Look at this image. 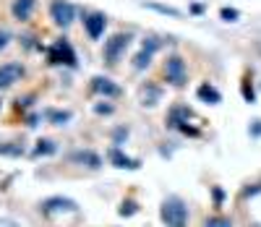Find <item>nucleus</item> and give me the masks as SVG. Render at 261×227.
Segmentation results:
<instances>
[{"mask_svg": "<svg viewBox=\"0 0 261 227\" xmlns=\"http://www.w3.org/2000/svg\"><path fill=\"white\" fill-rule=\"evenodd\" d=\"M58 152V144L53 141V139H42V141H37V146H34V157H47V154H55Z\"/></svg>", "mask_w": 261, "mask_h": 227, "instance_id": "nucleus-18", "label": "nucleus"}, {"mask_svg": "<svg viewBox=\"0 0 261 227\" xmlns=\"http://www.w3.org/2000/svg\"><path fill=\"white\" fill-rule=\"evenodd\" d=\"M45 118H47L53 125H65V123H68L73 115H71L68 110H47V112H45Z\"/></svg>", "mask_w": 261, "mask_h": 227, "instance_id": "nucleus-17", "label": "nucleus"}, {"mask_svg": "<svg viewBox=\"0 0 261 227\" xmlns=\"http://www.w3.org/2000/svg\"><path fill=\"white\" fill-rule=\"evenodd\" d=\"M243 97H246V102H253V99H256V94H253V86H251L248 81L243 84Z\"/></svg>", "mask_w": 261, "mask_h": 227, "instance_id": "nucleus-23", "label": "nucleus"}, {"mask_svg": "<svg viewBox=\"0 0 261 227\" xmlns=\"http://www.w3.org/2000/svg\"><path fill=\"white\" fill-rule=\"evenodd\" d=\"M107 157H110V162H113L115 167H120V170H139V167H141V162L134 160V157H128L120 146H113L110 152H107Z\"/></svg>", "mask_w": 261, "mask_h": 227, "instance_id": "nucleus-11", "label": "nucleus"}, {"mask_svg": "<svg viewBox=\"0 0 261 227\" xmlns=\"http://www.w3.org/2000/svg\"><path fill=\"white\" fill-rule=\"evenodd\" d=\"M149 8H154V11H160V13H167V16H180V11L178 8H170V6H154V3H149Z\"/></svg>", "mask_w": 261, "mask_h": 227, "instance_id": "nucleus-21", "label": "nucleus"}, {"mask_svg": "<svg viewBox=\"0 0 261 227\" xmlns=\"http://www.w3.org/2000/svg\"><path fill=\"white\" fill-rule=\"evenodd\" d=\"M160 217H162V222L167 227H186L188 224V207H186V201L178 198V196H167L162 201Z\"/></svg>", "mask_w": 261, "mask_h": 227, "instance_id": "nucleus-1", "label": "nucleus"}, {"mask_svg": "<svg viewBox=\"0 0 261 227\" xmlns=\"http://www.w3.org/2000/svg\"><path fill=\"white\" fill-rule=\"evenodd\" d=\"M8 39H11V34H8V32H3V29H0V50H3L6 44H8Z\"/></svg>", "mask_w": 261, "mask_h": 227, "instance_id": "nucleus-27", "label": "nucleus"}, {"mask_svg": "<svg viewBox=\"0 0 261 227\" xmlns=\"http://www.w3.org/2000/svg\"><path fill=\"white\" fill-rule=\"evenodd\" d=\"M196 94H199V99H201V102H206V105H220V102H222V94L217 92V89H214L212 84H201Z\"/></svg>", "mask_w": 261, "mask_h": 227, "instance_id": "nucleus-16", "label": "nucleus"}, {"mask_svg": "<svg viewBox=\"0 0 261 227\" xmlns=\"http://www.w3.org/2000/svg\"><path fill=\"white\" fill-rule=\"evenodd\" d=\"M251 227H261V224H251Z\"/></svg>", "mask_w": 261, "mask_h": 227, "instance_id": "nucleus-29", "label": "nucleus"}, {"mask_svg": "<svg viewBox=\"0 0 261 227\" xmlns=\"http://www.w3.org/2000/svg\"><path fill=\"white\" fill-rule=\"evenodd\" d=\"M47 58H50V63L53 65H76V53H73V47L65 39H58L53 47L47 50Z\"/></svg>", "mask_w": 261, "mask_h": 227, "instance_id": "nucleus-4", "label": "nucleus"}, {"mask_svg": "<svg viewBox=\"0 0 261 227\" xmlns=\"http://www.w3.org/2000/svg\"><path fill=\"white\" fill-rule=\"evenodd\" d=\"M13 18L18 21H29L32 18V11H34V0H13Z\"/></svg>", "mask_w": 261, "mask_h": 227, "instance_id": "nucleus-15", "label": "nucleus"}, {"mask_svg": "<svg viewBox=\"0 0 261 227\" xmlns=\"http://www.w3.org/2000/svg\"><path fill=\"white\" fill-rule=\"evenodd\" d=\"M165 76H167V81H170L172 86H175V89L186 86V81H188V71H186L183 58L170 55V58H167V63H165Z\"/></svg>", "mask_w": 261, "mask_h": 227, "instance_id": "nucleus-3", "label": "nucleus"}, {"mask_svg": "<svg viewBox=\"0 0 261 227\" xmlns=\"http://www.w3.org/2000/svg\"><path fill=\"white\" fill-rule=\"evenodd\" d=\"M212 196H214V204H217V207H220V204L225 201V191H222V188H214Z\"/></svg>", "mask_w": 261, "mask_h": 227, "instance_id": "nucleus-25", "label": "nucleus"}, {"mask_svg": "<svg viewBox=\"0 0 261 227\" xmlns=\"http://www.w3.org/2000/svg\"><path fill=\"white\" fill-rule=\"evenodd\" d=\"M130 44V34H113L105 42V60L107 63H118V58L125 53V47Z\"/></svg>", "mask_w": 261, "mask_h": 227, "instance_id": "nucleus-6", "label": "nucleus"}, {"mask_svg": "<svg viewBox=\"0 0 261 227\" xmlns=\"http://www.w3.org/2000/svg\"><path fill=\"white\" fill-rule=\"evenodd\" d=\"M21 79H24V65L21 63H3L0 65V89H8Z\"/></svg>", "mask_w": 261, "mask_h": 227, "instance_id": "nucleus-8", "label": "nucleus"}, {"mask_svg": "<svg viewBox=\"0 0 261 227\" xmlns=\"http://www.w3.org/2000/svg\"><path fill=\"white\" fill-rule=\"evenodd\" d=\"M42 212L45 214H60V212H79V204L68 196H50L42 201Z\"/></svg>", "mask_w": 261, "mask_h": 227, "instance_id": "nucleus-7", "label": "nucleus"}, {"mask_svg": "<svg viewBox=\"0 0 261 227\" xmlns=\"http://www.w3.org/2000/svg\"><path fill=\"white\" fill-rule=\"evenodd\" d=\"M120 214H123V217H130V214H136V204H134V201H123V207H120Z\"/></svg>", "mask_w": 261, "mask_h": 227, "instance_id": "nucleus-22", "label": "nucleus"}, {"mask_svg": "<svg viewBox=\"0 0 261 227\" xmlns=\"http://www.w3.org/2000/svg\"><path fill=\"white\" fill-rule=\"evenodd\" d=\"M222 18L225 21H238V11L235 8H222Z\"/></svg>", "mask_w": 261, "mask_h": 227, "instance_id": "nucleus-24", "label": "nucleus"}, {"mask_svg": "<svg viewBox=\"0 0 261 227\" xmlns=\"http://www.w3.org/2000/svg\"><path fill=\"white\" fill-rule=\"evenodd\" d=\"M191 118H193L191 107L178 105V107H172V110H170V115H167V125H170V128H175V131H183V133H188V136H199V131L188 125V120H191Z\"/></svg>", "mask_w": 261, "mask_h": 227, "instance_id": "nucleus-2", "label": "nucleus"}, {"mask_svg": "<svg viewBox=\"0 0 261 227\" xmlns=\"http://www.w3.org/2000/svg\"><path fill=\"white\" fill-rule=\"evenodd\" d=\"M50 16H53V21L58 27H71L73 24V16H76V11H73V6L68 3V0H53V6H50Z\"/></svg>", "mask_w": 261, "mask_h": 227, "instance_id": "nucleus-5", "label": "nucleus"}, {"mask_svg": "<svg viewBox=\"0 0 261 227\" xmlns=\"http://www.w3.org/2000/svg\"><path fill=\"white\" fill-rule=\"evenodd\" d=\"M204 227H232V219H230V217H220V214H217V217H209Z\"/></svg>", "mask_w": 261, "mask_h": 227, "instance_id": "nucleus-19", "label": "nucleus"}, {"mask_svg": "<svg viewBox=\"0 0 261 227\" xmlns=\"http://www.w3.org/2000/svg\"><path fill=\"white\" fill-rule=\"evenodd\" d=\"M125 139H128V128H115V133H113V144L120 146Z\"/></svg>", "mask_w": 261, "mask_h": 227, "instance_id": "nucleus-20", "label": "nucleus"}, {"mask_svg": "<svg viewBox=\"0 0 261 227\" xmlns=\"http://www.w3.org/2000/svg\"><path fill=\"white\" fill-rule=\"evenodd\" d=\"M157 47H160V42H157V39H146V42H144V47H141V53L134 58V68H139V71H141V68H146V65L151 63V55L157 53Z\"/></svg>", "mask_w": 261, "mask_h": 227, "instance_id": "nucleus-13", "label": "nucleus"}, {"mask_svg": "<svg viewBox=\"0 0 261 227\" xmlns=\"http://www.w3.org/2000/svg\"><path fill=\"white\" fill-rule=\"evenodd\" d=\"M71 162L84 165L89 170H99L102 167V157L97 152H92V149H76V152H71Z\"/></svg>", "mask_w": 261, "mask_h": 227, "instance_id": "nucleus-10", "label": "nucleus"}, {"mask_svg": "<svg viewBox=\"0 0 261 227\" xmlns=\"http://www.w3.org/2000/svg\"><path fill=\"white\" fill-rule=\"evenodd\" d=\"M251 133H253V136H261V120H256V123L251 125Z\"/></svg>", "mask_w": 261, "mask_h": 227, "instance_id": "nucleus-28", "label": "nucleus"}, {"mask_svg": "<svg viewBox=\"0 0 261 227\" xmlns=\"http://www.w3.org/2000/svg\"><path fill=\"white\" fill-rule=\"evenodd\" d=\"M105 24H107L105 13H89V16L84 18V27H86V32H89V37H92V39H99V37H102Z\"/></svg>", "mask_w": 261, "mask_h": 227, "instance_id": "nucleus-12", "label": "nucleus"}, {"mask_svg": "<svg viewBox=\"0 0 261 227\" xmlns=\"http://www.w3.org/2000/svg\"><path fill=\"white\" fill-rule=\"evenodd\" d=\"M160 99H162V89L160 86H151V84L141 86V105L144 107H154Z\"/></svg>", "mask_w": 261, "mask_h": 227, "instance_id": "nucleus-14", "label": "nucleus"}, {"mask_svg": "<svg viewBox=\"0 0 261 227\" xmlns=\"http://www.w3.org/2000/svg\"><path fill=\"white\" fill-rule=\"evenodd\" d=\"M94 110L99 112V115H110V112H113V107H110V105H97Z\"/></svg>", "mask_w": 261, "mask_h": 227, "instance_id": "nucleus-26", "label": "nucleus"}, {"mask_svg": "<svg viewBox=\"0 0 261 227\" xmlns=\"http://www.w3.org/2000/svg\"><path fill=\"white\" fill-rule=\"evenodd\" d=\"M92 89H94L99 97H107V99H115V97L123 94V89H120L115 81H110L107 76H94V79H92Z\"/></svg>", "mask_w": 261, "mask_h": 227, "instance_id": "nucleus-9", "label": "nucleus"}]
</instances>
